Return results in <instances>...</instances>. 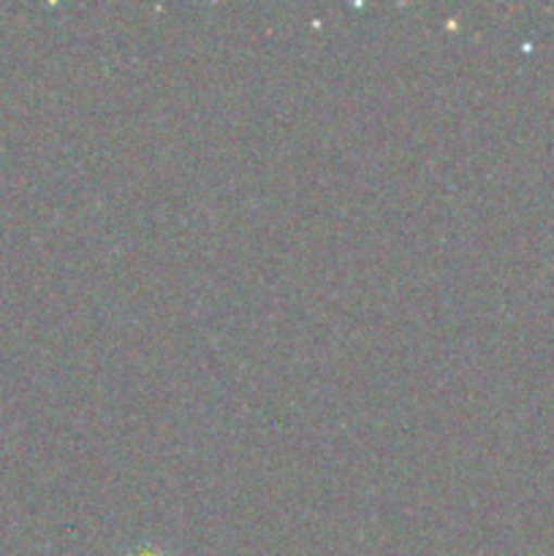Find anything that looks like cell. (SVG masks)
<instances>
[{
    "instance_id": "obj_1",
    "label": "cell",
    "mask_w": 554,
    "mask_h": 556,
    "mask_svg": "<svg viewBox=\"0 0 554 556\" xmlns=\"http://www.w3.org/2000/svg\"><path fill=\"white\" fill-rule=\"evenodd\" d=\"M139 556H155V554H139Z\"/></svg>"
}]
</instances>
